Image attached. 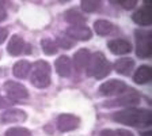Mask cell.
<instances>
[{
  "instance_id": "obj_4",
  "label": "cell",
  "mask_w": 152,
  "mask_h": 136,
  "mask_svg": "<svg viewBox=\"0 0 152 136\" xmlns=\"http://www.w3.org/2000/svg\"><path fill=\"white\" fill-rule=\"evenodd\" d=\"M136 54L139 57H149L152 53V34L149 30H136Z\"/></svg>"
},
{
  "instance_id": "obj_29",
  "label": "cell",
  "mask_w": 152,
  "mask_h": 136,
  "mask_svg": "<svg viewBox=\"0 0 152 136\" xmlns=\"http://www.w3.org/2000/svg\"><path fill=\"white\" fill-rule=\"evenodd\" d=\"M6 18H7V12H6V10H4V7L1 6V3H0V22H3Z\"/></svg>"
},
{
  "instance_id": "obj_15",
  "label": "cell",
  "mask_w": 152,
  "mask_h": 136,
  "mask_svg": "<svg viewBox=\"0 0 152 136\" xmlns=\"http://www.w3.org/2000/svg\"><path fill=\"white\" fill-rule=\"evenodd\" d=\"M152 79V70L149 65H141L137 68V71L133 75V80L137 85H147L148 82H151Z\"/></svg>"
},
{
  "instance_id": "obj_3",
  "label": "cell",
  "mask_w": 152,
  "mask_h": 136,
  "mask_svg": "<svg viewBox=\"0 0 152 136\" xmlns=\"http://www.w3.org/2000/svg\"><path fill=\"white\" fill-rule=\"evenodd\" d=\"M31 85L37 89H46L50 85V65L44 60H38L34 63L33 70H30Z\"/></svg>"
},
{
  "instance_id": "obj_25",
  "label": "cell",
  "mask_w": 152,
  "mask_h": 136,
  "mask_svg": "<svg viewBox=\"0 0 152 136\" xmlns=\"http://www.w3.org/2000/svg\"><path fill=\"white\" fill-rule=\"evenodd\" d=\"M113 4H120V6H122L125 10H132L133 7H136L137 1L136 0H126V1H111Z\"/></svg>"
},
{
  "instance_id": "obj_19",
  "label": "cell",
  "mask_w": 152,
  "mask_h": 136,
  "mask_svg": "<svg viewBox=\"0 0 152 136\" xmlns=\"http://www.w3.org/2000/svg\"><path fill=\"white\" fill-rule=\"evenodd\" d=\"M65 21L72 26H83L86 23V16H83L77 10H68L65 14Z\"/></svg>"
},
{
  "instance_id": "obj_17",
  "label": "cell",
  "mask_w": 152,
  "mask_h": 136,
  "mask_svg": "<svg viewBox=\"0 0 152 136\" xmlns=\"http://www.w3.org/2000/svg\"><path fill=\"white\" fill-rule=\"evenodd\" d=\"M134 61L132 59H120L114 63V70L117 71L120 75H130V71H133Z\"/></svg>"
},
{
  "instance_id": "obj_23",
  "label": "cell",
  "mask_w": 152,
  "mask_h": 136,
  "mask_svg": "<svg viewBox=\"0 0 152 136\" xmlns=\"http://www.w3.org/2000/svg\"><path fill=\"white\" fill-rule=\"evenodd\" d=\"M6 136H31V132L22 127H12L6 131Z\"/></svg>"
},
{
  "instance_id": "obj_6",
  "label": "cell",
  "mask_w": 152,
  "mask_h": 136,
  "mask_svg": "<svg viewBox=\"0 0 152 136\" xmlns=\"http://www.w3.org/2000/svg\"><path fill=\"white\" fill-rule=\"evenodd\" d=\"M126 90V85L122 80L118 79H111L107 80L101 85L99 87V93L106 97H113V95H121L124 91Z\"/></svg>"
},
{
  "instance_id": "obj_30",
  "label": "cell",
  "mask_w": 152,
  "mask_h": 136,
  "mask_svg": "<svg viewBox=\"0 0 152 136\" xmlns=\"http://www.w3.org/2000/svg\"><path fill=\"white\" fill-rule=\"evenodd\" d=\"M99 136H114V131H111V129H103V131H101Z\"/></svg>"
},
{
  "instance_id": "obj_28",
  "label": "cell",
  "mask_w": 152,
  "mask_h": 136,
  "mask_svg": "<svg viewBox=\"0 0 152 136\" xmlns=\"http://www.w3.org/2000/svg\"><path fill=\"white\" fill-rule=\"evenodd\" d=\"M7 37H8V30L4 27H0V44H3Z\"/></svg>"
},
{
  "instance_id": "obj_22",
  "label": "cell",
  "mask_w": 152,
  "mask_h": 136,
  "mask_svg": "<svg viewBox=\"0 0 152 136\" xmlns=\"http://www.w3.org/2000/svg\"><path fill=\"white\" fill-rule=\"evenodd\" d=\"M101 4L102 3L98 0H83L80 6H82V10L86 12H94V11L101 8Z\"/></svg>"
},
{
  "instance_id": "obj_13",
  "label": "cell",
  "mask_w": 152,
  "mask_h": 136,
  "mask_svg": "<svg viewBox=\"0 0 152 136\" xmlns=\"http://www.w3.org/2000/svg\"><path fill=\"white\" fill-rule=\"evenodd\" d=\"M90 56H91V54H90L88 49H86V48L79 49V51L73 54V60L72 61H73V65H75L76 71L84 70L86 67H87V64H88Z\"/></svg>"
},
{
  "instance_id": "obj_1",
  "label": "cell",
  "mask_w": 152,
  "mask_h": 136,
  "mask_svg": "<svg viewBox=\"0 0 152 136\" xmlns=\"http://www.w3.org/2000/svg\"><path fill=\"white\" fill-rule=\"evenodd\" d=\"M113 118L120 124L132 127H149L152 124L151 110H144V109H125L114 113Z\"/></svg>"
},
{
  "instance_id": "obj_20",
  "label": "cell",
  "mask_w": 152,
  "mask_h": 136,
  "mask_svg": "<svg viewBox=\"0 0 152 136\" xmlns=\"http://www.w3.org/2000/svg\"><path fill=\"white\" fill-rule=\"evenodd\" d=\"M94 30L98 35H109L110 33L114 32V25L109 21H104V19H98L94 23Z\"/></svg>"
},
{
  "instance_id": "obj_16",
  "label": "cell",
  "mask_w": 152,
  "mask_h": 136,
  "mask_svg": "<svg viewBox=\"0 0 152 136\" xmlns=\"http://www.w3.org/2000/svg\"><path fill=\"white\" fill-rule=\"evenodd\" d=\"M25 45L26 44H25L22 37H19V35H12V38H11L8 42L7 51H8L10 54H12V56H19V54H22L23 51H25Z\"/></svg>"
},
{
  "instance_id": "obj_8",
  "label": "cell",
  "mask_w": 152,
  "mask_h": 136,
  "mask_svg": "<svg viewBox=\"0 0 152 136\" xmlns=\"http://www.w3.org/2000/svg\"><path fill=\"white\" fill-rule=\"evenodd\" d=\"M65 34L72 40H79V41H87L92 37V32L86 26H71L65 30Z\"/></svg>"
},
{
  "instance_id": "obj_32",
  "label": "cell",
  "mask_w": 152,
  "mask_h": 136,
  "mask_svg": "<svg viewBox=\"0 0 152 136\" xmlns=\"http://www.w3.org/2000/svg\"><path fill=\"white\" fill-rule=\"evenodd\" d=\"M0 57H1V52H0Z\"/></svg>"
},
{
  "instance_id": "obj_2",
  "label": "cell",
  "mask_w": 152,
  "mask_h": 136,
  "mask_svg": "<svg viewBox=\"0 0 152 136\" xmlns=\"http://www.w3.org/2000/svg\"><path fill=\"white\" fill-rule=\"evenodd\" d=\"M87 75L94 76L96 79H103L104 76H107L111 71V64L107 61L103 53L95 52L94 54L90 56L88 64L86 67Z\"/></svg>"
},
{
  "instance_id": "obj_14",
  "label": "cell",
  "mask_w": 152,
  "mask_h": 136,
  "mask_svg": "<svg viewBox=\"0 0 152 136\" xmlns=\"http://www.w3.org/2000/svg\"><path fill=\"white\" fill-rule=\"evenodd\" d=\"M54 68H56V72L58 74L63 78L69 76L71 74V68H72V61L68 56H60L54 63Z\"/></svg>"
},
{
  "instance_id": "obj_10",
  "label": "cell",
  "mask_w": 152,
  "mask_h": 136,
  "mask_svg": "<svg viewBox=\"0 0 152 136\" xmlns=\"http://www.w3.org/2000/svg\"><path fill=\"white\" fill-rule=\"evenodd\" d=\"M133 21H134V23H137V25L140 26H149L152 22V14H151V3L149 1H147L145 3V7H142V8H140L139 11H136V12L133 14Z\"/></svg>"
},
{
  "instance_id": "obj_24",
  "label": "cell",
  "mask_w": 152,
  "mask_h": 136,
  "mask_svg": "<svg viewBox=\"0 0 152 136\" xmlns=\"http://www.w3.org/2000/svg\"><path fill=\"white\" fill-rule=\"evenodd\" d=\"M57 46H61L64 49H68V48H72L73 46V41H71L69 38H64V37H60L57 38Z\"/></svg>"
},
{
  "instance_id": "obj_21",
  "label": "cell",
  "mask_w": 152,
  "mask_h": 136,
  "mask_svg": "<svg viewBox=\"0 0 152 136\" xmlns=\"http://www.w3.org/2000/svg\"><path fill=\"white\" fill-rule=\"evenodd\" d=\"M41 46H42V52L48 56H53L57 53L58 51V46H57V42L52 38H44L41 40Z\"/></svg>"
},
{
  "instance_id": "obj_12",
  "label": "cell",
  "mask_w": 152,
  "mask_h": 136,
  "mask_svg": "<svg viewBox=\"0 0 152 136\" xmlns=\"http://www.w3.org/2000/svg\"><path fill=\"white\" fill-rule=\"evenodd\" d=\"M26 118H27V116H26L25 112L18 110V109H10V110L4 112V113L1 114L0 120L3 121V123L16 124V123H23Z\"/></svg>"
},
{
  "instance_id": "obj_26",
  "label": "cell",
  "mask_w": 152,
  "mask_h": 136,
  "mask_svg": "<svg viewBox=\"0 0 152 136\" xmlns=\"http://www.w3.org/2000/svg\"><path fill=\"white\" fill-rule=\"evenodd\" d=\"M11 105H14V101L12 99H10L8 97H7V98H0V109L7 108V106H11Z\"/></svg>"
},
{
  "instance_id": "obj_5",
  "label": "cell",
  "mask_w": 152,
  "mask_h": 136,
  "mask_svg": "<svg viewBox=\"0 0 152 136\" xmlns=\"http://www.w3.org/2000/svg\"><path fill=\"white\" fill-rule=\"evenodd\" d=\"M4 91L7 93V97L10 99H26L28 98V91L22 83L18 82H12V80H8V82L4 83L3 86Z\"/></svg>"
},
{
  "instance_id": "obj_11",
  "label": "cell",
  "mask_w": 152,
  "mask_h": 136,
  "mask_svg": "<svg viewBox=\"0 0 152 136\" xmlns=\"http://www.w3.org/2000/svg\"><path fill=\"white\" fill-rule=\"evenodd\" d=\"M140 102V95L137 91L132 90L129 93H125L124 91L121 94L120 98H117L115 101L111 102V105H120V106H134Z\"/></svg>"
},
{
  "instance_id": "obj_31",
  "label": "cell",
  "mask_w": 152,
  "mask_h": 136,
  "mask_svg": "<svg viewBox=\"0 0 152 136\" xmlns=\"http://www.w3.org/2000/svg\"><path fill=\"white\" fill-rule=\"evenodd\" d=\"M141 136H152V132L151 131H147V132H142Z\"/></svg>"
},
{
  "instance_id": "obj_18",
  "label": "cell",
  "mask_w": 152,
  "mask_h": 136,
  "mask_svg": "<svg viewBox=\"0 0 152 136\" xmlns=\"http://www.w3.org/2000/svg\"><path fill=\"white\" fill-rule=\"evenodd\" d=\"M30 70H31V64L28 63L27 60H20L18 63H15V65L12 67V74L18 79H25L26 76L28 75Z\"/></svg>"
},
{
  "instance_id": "obj_9",
  "label": "cell",
  "mask_w": 152,
  "mask_h": 136,
  "mask_svg": "<svg viewBox=\"0 0 152 136\" xmlns=\"http://www.w3.org/2000/svg\"><path fill=\"white\" fill-rule=\"evenodd\" d=\"M107 48L114 54H126L132 52V44L124 38H115L107 42Z\"/></svg>"
},
{
  "instance_id": "obj_7",
  "label": "cell",
  "mask_w": 152,
  "mask_h": 136,
  "mask_svg": "<svg viewBox=\"0 0 152 136\" xmlns=\"http://www.w3.org/2000/svg\"><path fill=\"white\" fill-rule=\"evenodd\" d=\"M80 120L73 114H61L57 118V128L60 132H69L79 127Z\"/></svg>"
},
{
  "instance_id": "obj_27",
  "label": "cell",
  "mask_w": 152,
  "mask_h": 136,
  "mask_svg": "<svg viewBox=\"0 0 152 136\" xmlns=\"http://www.w3.org/2000/svg\"><path fill=\"white\" fill-rule=\"evenodd\" d=\"M114 136H134V135L126 129H117L114 131Z\"/></svg>"
}]
</instances>
